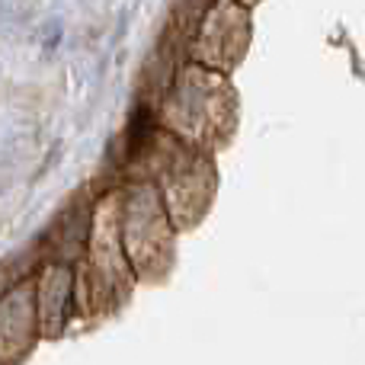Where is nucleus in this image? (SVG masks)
I'll use <instances>...</instances> for the list:
<instances>
[{"label": "nucleus", "instance_id": "1", "mask_svg": "<svg viewBox=\"0 0 365 365\" xmlns=\"http://www.w3.org/2000/svg\"><path fill=\"white\" fill-rule=\"evenodd\" d=\"M125 173V180L151 182L158 189L177 234L195 231L208 218L221 186L218 160L212 154L182 145L158 125H148L135 151H128Z\"/></svg>", "mask_w": 365, "mask_h": 365}, {"label": "nucleus", "instance_id": "2", "mask_svg": "<svg viewBox=\"0 0 365 365\" xmlns=\"http://www.w3.org/2000/svg\"><path fill=\"white\" fill-rule=\"evenodd\" d=\"M154 125L170 132L182 145L218 158L237 138L240 93L231 77L186 61L158 96Z\"/></svg>", "mask_w": 365, "mask_h": 365}, {"label": "nucleus", "instance_id": "3", "mask_svg": "<svg viewBox=\"0 0 365 365\" xmlns=\"http://www.w3.org/2000/svg\"><path fill=\"white\" fill-rule=\"evenodd\" d=\"M177 227L151 182L125 180L119 189V240L135 282L164 285L177 269Z\"/></svg>", "mask_w": 365, "mask_h": 365}, {"label": "nucleus", "instance_id": "4", "mask_svg": "<svg viewBox=\"0 0 365 365\" xmlns=\"http://www.w3.org/2000/svg\"><path fill=\"white\" fill-rule=\"evenodd\" d=\"M83 253L87 259L81 269V282H74L77 308L93 317L115 314L128 304L135 285H138L119 240V192H109L100 202Z\"/></svg>", "mask_w": 365, "mask_h": 365}, {"label": "nucleus", "instance_id": "5", "mask_svg": "<svg viewBox=\"0 0 365 365\" xmlns=\"http://www.w3.org/2000/svg\"><path fill=\"white\" fill-rule=\"evenodd\" d=\"M253 42V10L240 0L205 4L186 45V61L231 77L244 64Z\"/></svg>", "mask_w": 365, "mask_h": 365}, {"label": "nucleus", "instance_id": "6", "mask_svg": "<svg viewBox=\"0 0 365 365\" xmlns=\"http://www.w3.org/2000/svg\"><path fill=\"white\" fill-rule=\"evenodd\" d=\"M71 304H74V272L68 263H55L45 269L38 282V302H36V321L42 334L58 336L64 334L71 321Z\"/></svg>", "mask_w": 365, "mask_h": 365}]
</instances>
